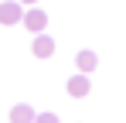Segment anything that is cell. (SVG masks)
Wrapping results in <instances>:
<instances>
[{"instance_id":"1","label":"cell","mask_w":126,"mask_h":123,"mask_svg":"<svg viewBox=\"0 0 126 123\" xmlns=\"http://www.w3.org/2000/svg\"><path fill=\"white\" fill-rule=\"evenodd\" d=\"M24 27L31 31V34H44L48 31V14H44L41 7H27L24 10V20H21Z\"/></svg>"},{"instance_id":"2","label":"cell","mask_w":126,"mask_h":123,"mask_svg":"<svg viewBox=\"0 0 126 123\" xmlns=\"http://www.w3.org/2000/svg\"><path fill=\"white\" fill-rule=\"evenodd\" d=\"M21 20H24V7L17 0H3V3H0V24H3V27L21 24Z\"/></svg>"},{"instance_id":"3","label":"cell","mask_w":126,"mask_h":123,"mask_svg":"<svg viewBox=\"0 0 126 123\" xmlns=\"http://www.w3.org/2000/svg\"><path fill=\"white\" fill-rule=\"evenodd\" d=\"M65 89H68V96L82 99V96H89V92H92V79H89V75H82V72H75V75H68Z\"/></svg>"},{"instance_id":"4","label":"cell","mask_w":126,"mask_h":123,"mask_svg":"<svg viewBox=\"0 0 126 123\" xmlns=\"http://www.w3.org/2000/svg\"><path fill=\"white\" fill-rule=\"evenodd\" d=\"M75 68H79L82 75H92V72L99 68V55H95L92 48H82V51L75 55Z\"/></svg>"},{"instance_id":"5","label":"cell","mask_w":126,"mask_h":123,"mask_svg":"<svg viewBox=\"0 0 126 123\" xmlns=\"http://www.w3.org/2000/svg\"><path fill=\"white\" fill-rule=\"evenodd\" d=\"M34 116H38V109L31 102H14L10 106V123H34Z\"/></svg>"},{"instance_id":"6","label":"cell","mask_w":126,"mask_h":123,"mask_svg":"<svg viewBox=\"0 0 126 123\" xmlns=\"http://www.w3.org/2000/svg\"><path fill=\"white\" fill-rule=\"evenodd\" d=\"M31 51H34L38 58H51V55H55V38H48V34H34Z\"/></svg>"},{"instance_id":"7","label":"cell","mask_w":126,"mask_h":123,"mask_svg":"<svg viewBox=\"0 0 126 123\" xmlns=\"http://www.w3.org/2000/svg\"><path fill=\"white\" fill-rule=\"evenodd\" d=\"M34 123H62V120H58V113L44 109V113H38V116H34Z\"/></svg>"},{"instance_id":"8","label":"cell","mask_w":126,"mask_h":123,"mask_svg":"<svg viewBox=\"0 0 126 123\" xmlns=\"http://www.w3.org/2000/svg\"><path fill=\"white\" fill-rule=\"evenodd\" d=\"M21 7H38V0H17Z\"/></svg>"}]
</instances>
